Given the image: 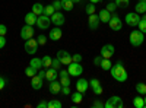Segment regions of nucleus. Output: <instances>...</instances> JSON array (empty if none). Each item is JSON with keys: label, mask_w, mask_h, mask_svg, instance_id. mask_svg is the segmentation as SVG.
<instances>
[{"label": "nucleus", "mask_w": 146, "mask_h": 108, "mask_svg": "<svg viewBox=\"0 0 146 108\" xmlns=\"http://www.w3.org/2000/svg\"><path fill=\"white\" fill-rule=\"evenodd\" d=\"M110 72H111V76L117 80V82H126L129 75H127V70L123 64V62L121 60H118V62H115L113 64V67L110 69Z\"/></svg>", "instance_id": "obj_1"}, {"label": "nucleus", "mask_w": 146, "mask_h": 108, "mask_svg": "<svg viewBox=\"0 0 146 108\" xmlns=\"http://www.w3.org/2000/svg\"><path fill=\"white\" fill-rule=\"evenodd\" d=\"M130 44L133 45V47H140L142 44H143V41H145V34L142 32V31H131L130 32Z\"/></svg>", "instance_id": "obj_2"}, {"label": "nucleus", "mask_w": 146, "mask_h": 108, "mask_svg": "<svg viewBox=\"0 0 146 108\" xmlns=\"http://www.w3.org/2000/svg\"><path fill=\"white\" fill-rule=\"evenodd\" d=\"M67 72H69V75H70V76L78 78V76H80V75L83 73V67H82L80 63L72 62L70 64H67Z\"/></svg>", "instance_id": "obj_3"}, {"label": "nucleus", "mask_w": 146, "mask_h": 108, "mask_svg": "<svg viewBox=\"0 0 146 108\" xmlns=\"http://www.w3.org/2000/svg\"><path fill=\"white\" fill-rule=\"evenodd\" d=\"M105 108H123L124 107V102L123 99H121L120 97H117V95H114V97L108 98V101L104 104Z\"/></svg>", "instance_id": "obj_4"}, {"label": "nucleus", "mask_w": 146, "mask_h": 108, "mask_svg": "<svg viewBox=\"0 0 146 108\" xmlns=\"http://www.w3.org/2000/svg\"><path fill=\"white\" fill-rule=\"evenodd\" d=\"M108 25L113 31H120L121 28H123V22H121V19L117 13H111V19H110Z\"/></svg>", "instance_id": "obj_5"}, {"label": "nucleus", "mask_w": 146, "mask_h": 108, "mask_svg": "<svg viewBox=\"0 0 146 108\" xmlns=\"http://www.w3.org/2000/svg\"><path fill=\"white\" fill-rule=\"evenodd\" d=\"M23 48H25V51H27L28 54H35L36 51H38V41L29 38V40L25 41V45H23Z\"/></svg>", "instance_id": "obj_6"}, {"label": "nucleus", "mask_w": 146, "mask_h": 108, "mask_svg": "<svg viewBox=\"0 0 146 108\" xmlns=\"http://www.w3.org/2000/svg\"><path fill=\"white\" fill-rule=\"evenodd\" d=\"M142 16H139L137 12H131V13L126 15V23L129 27H137V23L140 22Z\"/></svg>", "instance_id": "obj_7"}, {"label": "nucleus", "mask_w": 146, "mask_h": 108, "mask_svg": "<svg viewBox=\"0 0 146 108\" xmlns=\"http://www.w3.org/2000/svg\"><path fill=\"white\" fill-rule=\"evenodd\" d=\"M50 23H51V19L50 16H47V15H40L38 19H36V25H38L40 29H48L50 28Z\"/></svg>", "instance_id": "obj_8"}, {"label": "nucleus", "mask_w": 146, "mask_h": 108, "mask_svg": "<svg viewBox=\"0 0 146 108\" xmlns=\"http://www.w3.org/2000/svg\"><path fill=\"white\" fill-rule=\"evenodd\" d=\"M34 27L32 25H27V23H25V27H23L22 29H21V38L22 40H29V38H32L34 37Z\"/></svg>", "instance_id": "obj_9"}, {"label": "nucleus", "mask_w": 146, "mask_h": 108, "mask_svg": "<svg viewBox=\"0 0 146 108\" xmlns=\"http://www.w3.org/2000/svg\"><path fill=\"white\" fill-rule=\"evenodd\" d=\"M115 53V48H114V45L113 44H105L102 48H101V56L102 58H111Z\"/></svg>", "instance_id": "obj_10"}, {"label": "nucleus", "mask_w": 146, "mask_h": 108, "mask_svg": "<svg viewBox=\"0 0 146 108\" xmlns=\"http://www.w3.org/2000/svg\"><path fill=\"white\" fill-rule=\"evenodd\" d=\"M50 19H51V23H54V25L56 27H62L63 25V23H64V16L62 15V12H60V10H56L54 12V13L50 16Z\"/></svg>", "instance_id": "obj_11"}, {"label": "nucleus", "mask_w": 146, "mask_h": 108, "mask_svg": "<svg viewBox=\"0 0 146 108\" xmlns=\"http://www.w3.org/2000/svg\"><path fill=\"white\" fill-rule=\"evenodd\" d=\"M100 22H101V21H100V16L96 15V13H92V15L88 16V25H89V29H92V31L98 29Z\"/></svg>", "instance_id": "obj_12"}, {"label": "nucleus", "mask_w": 146, "mask_h": 108, "mask_svg": "<svg viewBox=\"0 0 146 108\" xmlns=\"http://www.w3.org/2000/svg\"><path fill=\"white\" fill-rule=\"evenodd\" d=\"M57 58L62 62V64H66V66L72 63V56H70L67 51H64V50L57 51Z\"/></svg>", "instance_id": "obj_13"}, {"label": "nucleus", "mask_w": 146, "mask_h": 108, "mask_svg": "<svg viewBox=\"0 0 146 108\" xmlns=\"http://www.w3.org/2000/svg\"><path fill=\"white\" fill-rule=\"evenodd\" d=\"M89 86L92 88V91H94L95 95H102L104 89H102L101 82H100L98 79H91V80H89Z\"/></svg>", "instance_id": "obj_14"}, {"label": "nucleus", "mask_w": 146, "mask_h": 108, "mask_svg": "<svg viewBox=\"0 0 146 108\" xmlns=\"http://www.w3.org/2000/svg\"><path fill=\"white\" fill-rule=\"evenodd\" d=\"M88 88H89V80L83 79V78L78 79V82H76V91H79V92L85 93V92L88 91Z\"/></svg>", "instance_id": "obj_15"}, {"label": "nucleus", "mask_w": 146, "mask_h": 108, "mask_svg": "<svg viewBox=\"0 0 146 108\" xmlns=\"http://www.w3.org/2000/svg\"><path fill=\"white\" fill-rule=\"evenodd\" d=\"M57 78H58V72H57V69H54V67H48V69L45 70V79H47L48 82L57 80Z\"/></svg>", "instance_id": "obj_16"}, {"label": "nucleus", "mask_w": 146, "mask_h": 108, "mask_svg": "<svg viewBox=\"0 0 146 108\" xmlns=\"http://www.w3.org/2000/svg\"><path fill=\"white\" fill-rule=\"evenodd\" d=\"M48 89H50V92H51L53 95H57V93L62 92V83L57 82V80H51V82H50V86H48Z\"/></svg>", "instance_id": "obj_17"}, {"label": "nucleus", "mask_w": 146, "mask_h": 108, "mask_svg": "<svg viewBox=\"0 0 146 108\" xmlns=\"http://www.w3.org/2000/svg\"><path fill=\"white\" fill-rule=\"evenodd\" d=\"M31 86H32V89H35V91L41 89V88H42V79H41L38 75L32 76V78H31Z\"/></svg>", "instance_id": "obj_18"}, {"label": "nucleus", "mask_w": 146, "mask_h": 108, "mask_svg": "<svg viewBox=\"0 0 146 108\" xmlns=\"http://www.w3.org/2000/svg\"><path fill=\"white\" fill-rule=\"evenodd\" d=\"M62 35H63L62 29L57 27V28H53L50 31V37H48V38H50L51 41H58V40H62Z\"/></svg>", "instance_id": "obj_19"}, {"label": "nucleus", "mask_w": 146, "mask_h": 108, "mask_svg": "<svg viewBox=\"0 0 146 108\" xmlns=\"http://www.w3.org/2000/svg\"><path fill=\"white\" fill-rule=\"evenodd\" d=\"M98 16H100V21H101V22L108 23L110 19H111V12H108L107 9H101L100 13H98Z\"/></svg>", "instance_id": "obj_20"}, {"label": "nucleus", "mask_w": 146, "mask_h": 108, "mask_svg": "<svg viewBox=\"0 0 146 108\" xmlns=\"http://www.w3.org/2000/svg\"><path fill=\"white\" fill-rule=\"evenodd\" d=\"M36 19H38V16H36L34 12H29V13L25 15V23L27 25H36Z\"/></svg>", "instance_id": "obj_21"}, {"label": "nucleus", "mask_w": 146, "mask_h": 108, "mask_svg": "<svg viewBox=\"0 0 146 108\" xmlns=\"http://www.w3.org/2000/svg\"><path fill=\"white\" fill-rule=\"evenodd\" d=\"M135 12H137L139 15L146 13V0H140V2H137V5L135 6Z\"/></svg>", "instance_id": "obj_22"}, {"label": "nucleus", "mask_w": 146, "mask_h": 108, "mask_svg": "<svg viewBox=\"0 0 146 108\" xmlns=\"http://www.w3.org/2000/svg\"><path fill=\"white\" fill-rule=\"evenodd\" d=\"M133 107H135V108H145L143 95H137L136 98H133Z\"/></svg>", "instance_id": "obj_23"}, {"label": "nucleus", "mask_w": 146, "mask_h": 108, "mask_svg": "<svg viewBox=\"0 0 146 108\" xmlns=\"http://www.w3.org/2000/svg\"><path fill=\"white\" fill-rule=\"evenodd\" d=\"M29 66L35 67L36 70H40V69H42V67H44V66H42V58H36V57L31 58V62H29Z\"/></svg>", "instance_id": "obj_24"}, {"label": "nucleus", "mask_w": 146, "mask_h": 108, "mask_svg": "<svg viewBox=\"0 0 146 108\" xmlns=\"http://www.w3.org/2000/svg\"><path fill=\"white\" fill-rule=\"evenodd\" d=\"M31 12H34L36 16L44 15V6H42L41 3H35V5H32V10H31Z\"/></svg>", "instance_id": "obj_25"}, {"label": "nucleus", "mask_w": 146, "mask_h": 108, "mask_svg": "<svg viewBox=\"0 0 146 108\" xmlns=\"http://www.w3.org/2000/svg\"><path fill=\"white\" fill-rule=\"evenodd\" d=\"M73 5H75L73 0H62V9H64L66 12H70L73 9Z\"/></svg>", "instance_id": "obj_26"}, {"label": "nucleus", "mask_w": 146, "mask_h": 108, "mask_svg": "<svg viewBox=\"0 0 146 108\" xmlns=\"http://www.w3.org/2000/svg\"><path fill=\"white\" fill-rule=\"evenodd\" d=\"M82 99H83V93L79 92V91H76L75 93L72 95V101H73V104H80Z\"/></svg>", "instance_id": "obj_27"}, {"label": "nucleus", "mask_w": 146, "mask_h": 108, "mask_svg": "<svg viewBox=\"0 0 146 108\" xmlns=\"http://www.w3.org/2000/svg\"><path fill=\"white\" fill-rule=\"evenodd\" d=\"M102 70H110V69H111L113 67V63H111V60H110V58H102V62H101V66H100Z\"/></svg>", "instance_id": "obj_28"}, {"label": "nucleus", "mask_w": 146, "mask_h": 108, "mask_svg": "<svg viewBox=\"0 0 146 108\" xmlns=\"http://www.w3.org/2000/svg\"><path fill=\"white\" fill-rule=\"evenodd\" d=\"M36 73H38V70H36L35 67H32V66H28V67L25 69V75H27L28 78H32V76H35Z\"/></svg>", "instance_id": "obj_29"}, {"label": "nucleus", "mask_w": 146, "mask_h": 108, "mask_svg": "<svg viewBox=\"0 0 146 108\" xmlns=\"http://www.w3.org/2000/svg\"><path fill=\"white\" fill-rule=\"evenodd\" d=\"M47 108H62V102L58 99H51L50 102H47Z\"/></svg>", "instance_id": "obj_30"}, {"label": "nucleus", "mask_w": 146, "mask_h": 108, "mask_svg": "<svg viewBox=\"0 0 146 108\" xmlns=\"http://www.w3.org/2000/svg\"><path fill=\"white\" fill-rule=\"evenodd\" d=\"M51 63H53V58H51L50 56H44V57H42V66H44L45 69L51 67Z\"/></svg>", "instance_id": "obj_31"}, {"label": "nucleus", "mask_w": 146, "mask_h": 108, "mask_svg": "<svg viewBox=\"0 0 146 108\" xmlns=\"http://www.w3.org/2000/svg\"><path fill=\"white\" fill-rule=\"evenodd\" d=\"M136 92L139 93V95H146V85L145 83H137L136 85Z\"/></svg>", "instance_id": "obj_32"}, {"label": "nucleus", "mask_w": 146, "mask_h": 108, "mask_svg": "<svg viewBox=\"0 0 146 108\" xmlns=\"http://www.w3.org/2000/svg\"><path fill=\"white\" fill-rule=\"evenodd\" d=\"M117 5V7H121V9H126L129 5H130V0H115L114 2Z\"/></svg>", "instance_id": "obj_33"}, {"label": "nucleus", "mask_w": 146, "mask_h": 108, "mask_svg": "<svg viewBox=\"0 0 146 108\" xmlns=\"http://www.w3.org/2000/svg\"><path fill=\"white\" fill-rule=\"evenodd\" d=\"M56 12V9L53 7V5H48V6H44V15L47 16H51L53 13Z\"/></svg>", "instance_id": "obj_34"}, {"label": "nucleus", "mask_w": 146, "mask_h": 108, "mask_svg": "<svg viewBox=\"0 0 146 108\" xmlns=\"http://www.w3.org/2000/svg\"><path fill=\"white\" fill-rule=\"evenodd\" d=\"M60 83H62V86H70V76H62Z\"/></svg>", "instance_id": "obj_35"}, {"label": "nucleus", "mask_w": 146, "mask_h": 108, "mask_svg": "<svg viewBox=\"0 0 146 108\" xmlns=\"http://www.w3.org/2000/svg\"><path fill=\"white\" fill-rule=\"evenodd\" d=\"M85 12H86L88 15L95 13V5H94V3H92V5H86V6H85Z\"/></svg>", "instance_id": "obj_36"}, {"label": "nucleus", "mask_w": 146, "mask_h": 108, "mask_svg": "<svg viewBox=\"0 0 146 108\" xmlns=\"http://www.w3.org/2000/svg\"><path fill=\"white\" fill-rule=\"evenodd\" d=\"M137 28H139V31H142L143 34H146V21L140 19V22L137 23Z\"/></svg>", "instance_id": "obj_37"}, {"label": "nucleus", "mask_w": 146, "mask_h": 108, "mask_svg": "<svg viewBox=\"0 0 146 108\" xmlns=\"http://www.w3.org/2000/svg\"><path fill=\"white\" fill-rule=\"evenodd\" d=\"M51 67H54V69H60V67H62V62H60V60L56 57V58H53V63H51Z\"/></svg>", "instance_id": "obj_38"}, {"label": "nucleus", "mask_w": 146, "mask_h": 108, "mask_svg": "<svg viewBox=\"0 0 146 108\" xmlns=\"http://www.w3.org/2000/svg\"><path fill=\"white\" fill-rule=\"evenodd\" d=\"M108 12H111V13H114V12H115V9H117V5L114 3V2H111V3H108L107 5V7H105Z\"/></svg>", "instance_id": "obj_39"}, {"label": "nucleus", "mask_w": 146, "mask_h": 108, "mask_svg": "<svg viewBox=\"0 0 146 108\" xmlns=\"http://www.w3.org/2000/svg\"><path fill=\"white\" fill-rule=\"evenodd\" d=\"M36 41H38V45H44L47 42V37H45V35H38Z\"/></svg>", "instance_id": "obj_40"}, {"label": "nucleus", "mask_w": 146, "mask_h": 108, "mask_svg": "<svg viewBox=\"0 0 146 108\" xmlns=\"http://www.w3.org/2000/svg\"><path fill=\"white\" fill-rule=\"evenodd\" d=\"M51 5H53V7H54L56 10H60V9H62V0H54Z\"/></svg>", "instance_id": "obj_41"}, {"label": "nucleus", "mask_w": 146, "mask_h": 108, "mask_svg": "<svg viewBox=\"0 0 146 108\" xmlns=\"http://www.w3.org/2000/svg\"><path fill=\"white\" fill-rule=\"evenodd\" d=\"M101 62H102V56H101V54L96 56V57L94 58V64H95V66H101Z\"/></svg>", "instance_id": "obj_42"}, {"label": "nucleus", "mask_w": 146, "mask_h": 108, "mask_svg": "<svg viewBox=\"0 0 146 108\" xmlns=\"http://www.w3.org/2000/svg\"><path fill=\"white\" fill-rule=\"evenodd\" d=\"M72 62L80 63V62H82V56H80V54H73V56H72Z\"/></svg>", "instance_id": "obj_43"}, {"label": "nucleus", "mask_w": 146, "mask_h": 108, "mask_svg": "<svg viewBox=\"0 0 146 108\" xmlns=\"http://www.w3.org/2000/svg\"><path fill=\"white\" fill-rule=\"evenodd\" d=\"M6 32H7V27L6 25H3V23H0V35H6Z\"/></svg>", "instance_id": "obj_44"}, {"label": "nucleus", "mask_w": 146, "mask_h": 108, "mask_svg": "<svg viewBox=\"0 0 146 108\" xmlns=\"http://www.w3.org/2000/svg\"><path fill=\"white\" fill-rule=\"evenodd\" d=\"M5 45H6V38L3 37V35H0V50H2Z\"/></svg>", "instance_id": "obj_45"}, {"label": "nucleus", "mask_w": 146, "mask_h": 108, "mask_svg": "<svg viewBox=\"0 0 146 108\" xmlns=\"http://www.w3.org/2000/svg\"><path fill=\"white\" fill-rule=\"evenodd\" d=\"M92 107H94V108H102V107H104V104H102L101 101H95V102L92 104Z\"/></svg>", "instance_id": "obj_46"}, {"label": "nucleus", "mask_w": 146, "mask_h": 108, "mask_svg": "<svg viewBox=\"0 0 146 108\" xmlns=\"http://www.w3.org/2000/svg\"><path fill=\"white\" fill-rule=\"evenodd\" d=\"M62 92H63V95H70V88L69 86H62Z\"/></svg>", "instance_id": "obj_47"}, {"label": "nucleus", "mask_w": 146, "mask_h": 108, "mask_svg": "<svg viewBox=\"0 0 146 108\" xmlns=\"http://www.w3.org/2000/svg\"><path fill=\"white\" fill-rule=\"evenodd\" d=\"M5 86H6V80H5L2 76H0V91H3Z\"/></svg>", "instance_id": "obj_48"}, {"label": "nucleus", "mask_w": 146, "mask_h": 108, "mask_svg": "<svg viewBox=\"0 0 146 108\" xmlns=\"http://www.w3.org/2000/svg\"><path fill=\"white\" fill-rule=\"evenodd\" d=\"M62 76H70V75L67 70H62V72H58V78H62Z\"/></svg>", "instance_id": "obj_49"}, {"label": "nucleus", "mask_w": 146, "mask_h": 108, "mask_svg": "<svg viewBox=\"0 0 146 108\" xmlns=\"http://www.w3.org/2000/svg\"><path fill=\"white\" fill-rule=\"evenodd\" d=\"M36 75H38L41 79H45V70H41V69H40V72H38Z\"/></svg>", "instance_id": "obj_50"}, {"label": "nucleus", "mask_w": 146, "mask_h": 108, "mask_svg": "<svg viewBox=\"0 0 146 108\" xmlns=\"http://www.w3.org/2000/svg\"><path fill=\"white\" fill-rule=\"evenodd\" d=\"M38 108H47V102H45V101L38 102Z\"/></svg>", "instance_id": "obj_51"}, {"label": "nucleus", "mask_w": 146, "mask_h": 108, "mask_svg": "<svg viewBox=\"0 0 146 108\" xmlns=\"http://www.w3.org/2000/svg\"><path fill=\"white\" fill-rule=\"evenodd\" d=\"M89 2H91V3H94V5H96V3H100L101 0H89Z\"/></svg>", "instance_id": "obj_52"}, {"label": "nucleus", "mask_w": 146, "mask_h": 108, "mask_svg": "<svg viewBox=\"0 0 146 108\" xmlns=\"http://www.w3.org/2000/svg\"><path fill=\"white\" fill-rule=\"evenodd\" d=\"M143 101H145V108H146V95H143Z\"/></svg>", "instance_id": "obj_53"}, {"label": "nucleus", "mask_w": 146, "mask_h": 108, "mask_svg": "<svg viewBox=\"0 0 146 108\" xmlns=\"http://www.w3.org/2000/svg\"><path fill=\"white\" fill-rule=\"evenodd\" d=\"M142 19H143V21H146V13H143V16H142Z\"/></svg>", "instance_id": "obj_54"}, {"label": "nucleus", "mask_w": 146, "mask_h": 108, "mask_svg": "<svg viewBox=\"0 0 146 108\" xmlns=\"http://www.w3.org/2000/svg\"><path fill=\"white\" fill-rule=\"evenodd\" d=\"M73 2H75V3H80V2H82V0H73Z\"/></svg>", "instance_id": "obj_55"}]
</instances>
